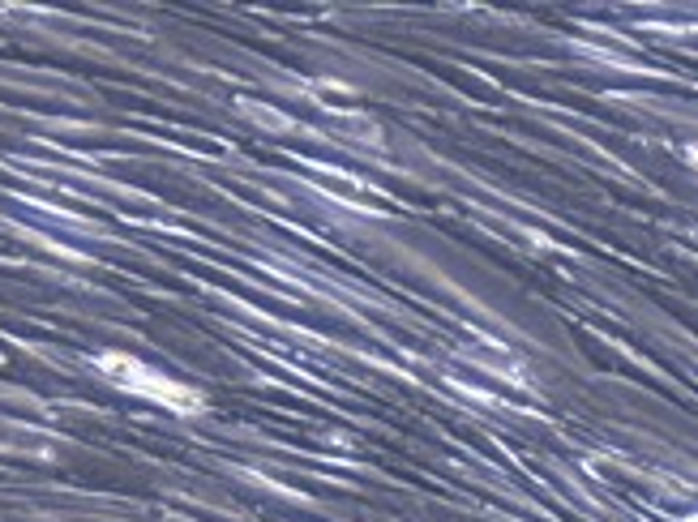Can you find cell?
<instances>
[{"label": "cell", "instance_id": "obj_1", "mask_svg": "<svg viewBox=\"0 0 698 522\" xmlns=\"http://www.w3.org/2000/svg\"><path fill=\"white\" fill-rule=\"evenodd\" d=\"M99 364H103V372H111V381H116V386H125V390H133V394H146V398H159L163 407H172V412H180V415H189V412L201 407V398H197L193 390H185V386H176V381H168V377L142 369L137 360L103 355Z\"/></svg>", "mask_w": 698, "mask_h": 522}]
</instances>
